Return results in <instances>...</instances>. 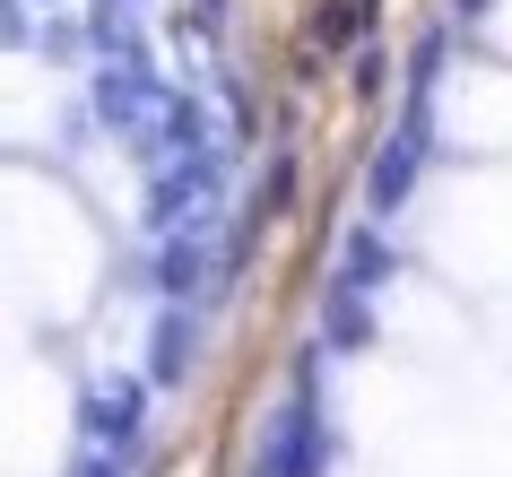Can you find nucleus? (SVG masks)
<instances>
[{
    "label": "nucleus",
    "mask_w": 512,
    "mask_h": 477,
    "mask_svg": "<svg viewBox=\"0 0 512 477\" xmlns=\"http://www.w3.org/2000/svg\"><path fill=\"white\" fill-rule=\"evenodd\" d=\"M400 191H408V148H391V157L374 165V200H382V209H391Z\"/></svg>",
    "instance_id": "obj_1"
}]
</instances>
